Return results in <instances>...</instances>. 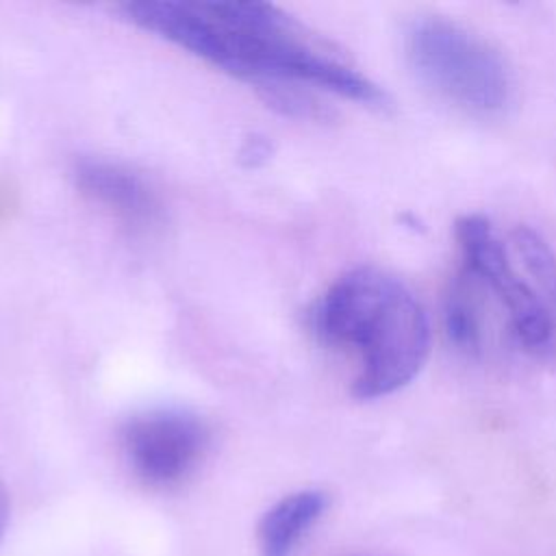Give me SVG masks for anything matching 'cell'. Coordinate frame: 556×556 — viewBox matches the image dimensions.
<instances>
[{"label": "cell", "mask_w": 556, "mask_h": 556, "mask_svg": "<svg viewBox=\"0 0 556 556\" xmlns=\"http://www.w3.org/2000/svg\"><path fill=\"white\" fill-rule=\"evenodd\" d=\"M313 334L330 345L354 350L361 369L352 382L358 400L395 393L426 363L428 317L415 295L376 267H356L339 276L308 313Z\"/></svg>", "instance_id": "obj_1"}, {"label": "cell", "mask_w": 556, "mask_h": 556, "mask_svg": "<svg viewBox=\"0 0 556 556\" xmlns=\"http://www.w3.org/2000/svg\"><path fill=\"white\" fill-rule=\"evenodd\" d=\"M417 78L471 113H495L508 102L510 78L502 56L478 35L445 17H419L404 35Z\"/></svg>", "instance_id": "obj_2"}, {"label": "cell", "mask_w": 556, "mask_h": 556, "mask_svg": "<svg viewBox=\"0 0 556 556\" xmlns=\"http://www.w3.org/2000/svg\"><path fill=\"white\" fill-rule=\"evenodd\" d=\"M454 232L465 271L500 298L519 343L534 356L549 354L556 341V317L539 291L515 271L491 222L478 213L463 215Z\"/></svg>", "instance_id": "obj_3"}, {"label": "cell", "mask_w": 556, "mask_h": 556, "mask_svg": "<svg viewBox=\"0 0 556 556\" xmlns=\"http://www.w3.org/2000/svg\"><path fill=\"white\" fill-rule=\"evenodd\" d=\"M208 426L187 408H150L122 426L132 471L152 486H169L193 471L208 447Z\"/></svg>", "instance_id": "obj_4"}, {"label": "cell", "mask_w": 556, "mask_h": 556, "mask_svg": "<svg viewBox=\"0 0 556 556\" xmlns=\"http://www.w3.org/2000/svg\"><path fill=\"white\" fill-rule=\"evenodd\" d=\"M76 187L111 211L130 235H150L165 222V208L156 191L135 169L100 159L78 156L72 163Z\"/></svg>", "instance_id": "obj_5"}, {"label": "cell", "mask_w": 556, "mask_h": 556, "mask_svg": "<svg viewBox=\"0 0 556 556\" xmlns=\"http://www.w3.org/2000/svg\"><path fill=\"white\" fill-rule=\"evenodd\" d=\"M326 508L328 495L317 489L285 495L258 523L261 556H291Z\"/></svg>", "instance_id": "obj_6"}, {"label": "cell", "mask_w": 556, "mask_h": 556, "mask_svg": "<svg viewBox=\"0 0 556 556\" xmlns=\"http://www.w3.org/2000/svg\"><path fill=\"white\" fill-rule=\"evenodd\" d=\"M443 328L450 343L463 354H478L482 348V317L476 298V280L463 269L450 280L443 298Z\"/></svg>", "instance_id": "obj_7"}, {"label": "cell", "mask_w": 556, "mask_h": 556, "mask_svg": "<svg viewBox=\"0 0 556 556\" xmlns=\"http://www.w3.org/2000/svg\"><path fill=\"white\" fill-rule=\"evenodd\" d=\"M510 243L521 258L526 274L539 287L541 300L556 317V256L552 248L530 226H517L510 232Z\"/></svg>", "instance_id": "obj_8"}, {"label": "cell", "mask_w": 556, "mask_h": 556, "mask_svg": "<svg viewBox=\"0 0 556 556\" xmlns=\"http://www.w3.org/2000/svg\"><path fill=\"white\" fill-rule=\"evenodd\" d=\"M269 152H271V148H269V141L265 137L250 135L243 141L241 150H239V161L245 167H256V165H261V163H265L269 159Z\"/></svg>", "instance_id": "obj_9"}, {"label": "cell", "mask_w": 556, "mask_h": 556, "mask_svg": "<svg viewBox=\"0 0 556 556\" xmlns=\"http://www.w3.org/2000/svg\"><path fill=\"white\" fill-rule=\"evenodd\" d=\"M7 521H9V495H7L4 482L0 478V541H2L4 530H7Z\"/></svg>", "instance_id": "obj_10"}]
</instances>
